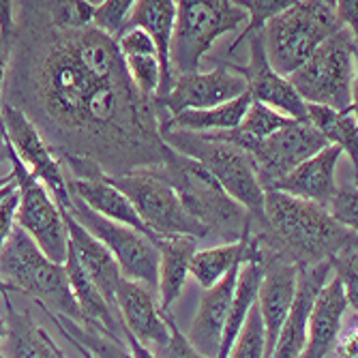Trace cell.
<instances>
[{"instance_id":"obj_1","label":"cell","mask_w":358,"mask_h":358,"mask_svg":"<svg viewBox=\"0 0 358 358\" xmlns=\"http://www.w3.org/2000/svg\"><path fill=\"white\" fill-rule=\"evenodd\" d=\"M35 35L22 45L24 101L30 106L24 114L52 138L50 148L69 166L71 178L164 164L170 148L159 134L157 103L127 78L116 41L92 26L67 30L50 22Z\"/></svg>"},{"instance_id":"obj_2","label":"cell","mask_w":358,"mask_h":358,"mask_svg":"<svg viewBox=\"0 0 358 358\" xmlns=\"http://www.w3.org/2000/svg\"><path fill=\"white\" fill-rule=\"evenodd\" d=\"M255 234L299 268L329 262L345 247L356 245V232L339 225L322 206L277 191H266L264 225Z\"/></svg>"},{"instance_id":"obj_3","label":"cell","mask_w":358,"mask_h":358,"mask_svg":"<svg viewBox=\"0 0 358 358\" xmlns=\"http://www.w3.org/2000/svg\"><path fill=\"white\" fill-rule=\"evenodd\" d=\"M155 168L176 191L187 215L204 227L208 238L238 243L247 232L255 230V221L251 215L238 206L193 159L182 157L170 148L168 159Z\"/></svg>"},{"instance_id":"obj_4","label":"cell","mask_w":358,"mask_h":358,"mask_svg":"<svg viewBox=\"0 0 358 358\" xmlns=\"http://www.w3.org/2000/svg\"><path fill=\"white\" fill-rule=\"evenodd\" d=\"M0 277L15 294H26L41 309L82 324L64 266L52 262L17 223L0 249Z\"/></svg>"},{"instance_id":"obj_5","label":"cell","mask_w":358,"mask_h":358,"mask_svg":"<svg viewBox=\"0 0 358 358\" xmlns=\"http://www.w3.org/2000/svg\"><path fill=\"white\" fill-rule=\"evenodd\" d=\"M337 30H341V24L335 15V3L292 0L289 7L268 20L259 32L268 64L279 76L289 78Z\"/></svg>"},{"instance_id":"obj_6","label":"cell","mask_w":358,"mask_h":358,"mask_svg":"<svg viewBox=\"0 0 358 358\" xmlns=\"http://www.w3.org/2000/svg\"><path fill=\"white\" fill-rule=\"evenodd\" d=\"M161 140L174 152L200 164L215 178V182L251 215L255 227L262 230L266 191L259 185L253 170V161L245 150L213 140L208 136H195L185 131H161Z\"/></svg>"},{"instance_id":"obj_7","label":"cell","mask_w":358,"mask_h":358,"mask_svg":"<svg viewBox=\"0 0 358 358\" xmlns=\"http://www.w3.org/2000/svg\"><path fill=\"white\" fill-rule=\"evenodd\" d=\"M356 37L341 28L287 82L307 106H324L337 112L356 110Z\"/></svg>"},{"instance_id":"obj_8","label":"cell","mask_w":358,"mask_h":358,"mask_svg":"<svg viewBox=\"0 0 358 358\" xmlns=\"http://www.w3.org/2000/svg\"><path fill=\"white\" fill-rule=\"evenodd\" d=\"M247 24V13L236 0H180L176 3L170 67L172 78L200 71V64L210 48L227 32Z\"/></svg>"},{"instance_id":"obj_9","label":"cell","mask_w":358,"mask_h":358,"mask_svg":"<svg viewBox=\"0 0 358 358\" xmlns=\"http://www.w3.org/2000/svg\"><path fill=\"white\" fill-rule=\"evenodd\" d=\"M106 178L127 195L142 223L159 241L168 236H191L195 241L208 238L206 230L187 215L176 191L164 180L155 166L136 168Z\"/></svg>"},{"instance_id":"obj_10","label":"cell","mask_w":358,"mask_h":358,"mask_svg":"<svg viewBox=\"0 0 358 358\" xmlns=\"http://www.w3.org/2000/svg\"><path fill=\"white\" fill-rule=\"evenodd\" d=\"M69 213L112 253L124 279L138 281L157 294L159 249L150 238H146L144 234L131 230V227H127L122 223H114L110 219L99 217L76 198H71Z\"/></svg>"},{"instance_id":"obj_11","label":"cell","mask_w":358,"mask_h":358,"mask_svg":"<svg viewBox=\"0 0 358 358\" xmlns=\"http://www.w3.org/2000/svg\"><path fill=\"white\" fill-rule=\"evenodd\" d=\"M11 168L20 195L15 223L52 262L64 264L69 251V236L60 206L52 198V193L22 166V161L13 155V150H11Z\"/></svg>"},{"instance_id":"obj_12","label":"cell","mask_w":358,"mask_h":358,"mask_svg":"<svg viewBox=\"0 0 358 358\" xmlns=\"http://www.w3.org/2000/svg\"><path fill=\"white\" fill-rule=\"evenodd\" d=\"M0 124H3L9 146L13 155L22 161V166L52 193L60 210L69 213L71 195L67 189V176L62 172L60 159L54 155L35 122L24 114L20 106L7 101L0 110Z\"/></svg>"},{"instance_id":"obj_13","label":"cell","mask_w":358,"mask_h":358,"mask_svg":"<svg viewBox=\"0 0 358 358\" xmlns=\"http://www.w3.org/2000/svg\"><path fill=\"white\" fill-rule=\"evenodd\" d=\"M327 146L329 142L307 120H292L264 142H257L249 150V157L259 185L264 191H271L275 182Z\"/></svg>"},{"instance_id":"obj_14","label":"cell","mask_w":358,"mask_h":358,"mask_svg":"<svg viewBox=\"0 0 358 358\" xmlns=\"http://www.w3.org/2000/svg\"><path fill=\"white\" fill-rule=\"evenodd\" d=\"M247 92L243 76H238L230 64H219L210 71H193L172 78L170 90L161 101H157L159 118H172L191 110H208L234 101Z\"/></svg>"},{"instance_id":"obj_15","label":"cell","mask_w":358,"mask_h":358,"mask_svg":"<svg viewBox=\"0 0 358 358\" xmlns=\"http://www.w3.org/2000/svg\"><path fill=\"white\" fill-rule=\"evenodd\" d=\"M230 67L238 76H243V80L247 84V94H249L251 101L268 106L287 118L305 120L307 103L296 94V90L292 88L287 78L279 76L268 64L262 32L251 35L249 62L247 64H230Z\"/></svg>"},{"instance_id":"obj_16","label":"cell","mask_w":358,"mask_h":358,"mask_svg":"<svg viewBox=\"0 0 358 358\" xmlns=\"http://www.w3.org/2000/svg\"><path fill=\"white\" fill-rule=\"evenodd\" d=\"M114 301L124 333H129L148 350H155L168 341L170 327L166 313H161L159 309V301L152 289L122 277L116 287Z\"/></svg>"},{"instance_id":"obj_17","label":"cell","mask_w":358,"mask_h":358,"mask_svg":"<svg viewBox=\"0 0 358 358\" xmlns=\"http://www.w3.org/2000/svg\"><path fill=\"white\" fill-rule=\"evenodd\" d=\"M341 157V148L329 144L327 148H322L320 152L303 161L299 168H294L279 182H275L271 191L327 208L337 191V168Z\"/></svg>"},{"instance_id":"obj_18","label":"cell","mask_w":358,"mask_h":358,"mask_svg":"<svg viewBox=\"0 0 358 358\" xmlns=\"http://www.w3.org/2000/svg\"><path fill=\"white\" fill-rule=\"evenodd\" d=\"M331 277V262H320L307 268H299L296 294L292 301L289 313L281 327L277 345L271 358H301L307 345V322L313 301L322 285Z\"/></svg>"},{"instance_id":"obj_19","label":"cell","mask_w":358,"mask_h":358,"mask_svg":"<svg viewBox=\"0 0 358 358\" xmlns=\"http://www.w3.org/2000/svg\"><path fill=\"white\" fill-rule=\"evenodd\" d=\"M350 305L339 279L331 273L313 301L307 322V345L301 358H329L343 331V317Z\"/></svg>"},{"instance_id":"obj_20","label":"cell","mask_w":358,"mask_h":358,"mask_svg":"<svg viewBox=\"0 0 358 358\" xmlns=\"http://www.w3.org/2000/svg\"><path fill=\"white\" fill-rule=\"evenodd\" d=\"M238 271L241 266L232 268L217 285L204 289L200 309L191 322L187 339L204 358H217L219 354L221 335H223V327L227 320V311H230V305H232Z\"/></svg>"},{"instance_id":"obj_21","label":"cell","mask_w":358,"mask_h":358,"mask_svg":"<svg viewBox=\"0 0 358 358\" xmlns=\"http://www.w3.org/2000/svg\"><path fill=\"white\" fill-rule=\"evenodd\" d=\"M64 225H67V236H69V251L76 255L82 271L90 277V281L101 292L106 303L116 313V287L122 279L116 259L112 253L96 241L82 223L76 221V217L67 210H62ZM118 315V313H116Z\"/></svg>"},{"instance_id":"obj_22","label":"cell","mask_w":358,"mask_h":358,"mask_svg":"<svg viewBox=\"0 0 358 358\" xmlns=\"http://www.w3.org/2000/svg\"><path fill=\"white\" fill-rule=\"evenodd\" d=\"M67 189H69L71 198L80 200L92 213H96L103 219H110L114 223H122L127 227H131V230L144 234L155 245H159V238L142 223V219L138 217L136 208L131 206V202L127 200V195L122 191H118L106 176H96V178H67Z\"/></svg>"},{"instance_id":"obj_23","label":"cell","mask_w":358,"mask_h":358,"mask_svg":"<svg viewBox=\"0 0 358 358\" xmlns=\"http://www.w3.org/2000/svg\"><path fill=\"white\" fill-rule=\"evenodd\" d=\"M174 15H176L174 0H138L124 24V28H142L155 43L159 64H161V88H159L155 103L164 99L172 84L170 41H172Z\"/></svg>"},{"instance_id":"obj_24","label":"cell","mask_w":358,"mask_h":358,"mask_svg":"<svg viewBox=\"0 0 358 358\" xmlns=\"http://www.w3.org/2000/svg\"><path fill=\"white\" fill-rule=\"evenodd\" d=\"M159 281H157V301L161 313H170V307L180 299L193 253L200 249V241L191 236H168L159 245Z\"/></svg>"},{"instance_id":"obj_25","label":"cell","mask_w":358,"mask_h":358,"mask_svg":"<svg viewBox=\"0 0 358 358\" xmlns=\"http://www.w3.org/2000/svg\"><path fill=\"white\" fill-rule=\"evenodd\" d=\"M251 99L249 94H241L234 101H227L217 108L208 110H191L182 112L172 118H159V134L161 131H185L195 136H208V134H223L236 129L249 108Z\"/></svg>"},{"instance_id":"obj_26","label":"cell","mask_w":358,"mask_h":358,"mask_svg":"<svg viewBox=\"0 0 358 358\" xmlns=\"http://www.w3.org/2000/svg\"><path fill=\"white\" fill-rule=\"evenodd\" d=\"M9 309V333L0 341L3 358H58V343L32 322L28 315L17 313L7 301Z\"/></svg>"},{"instance_id":"obj_27","label":"cell","mask_w":358,"mask_h":358,"mask_svg":"<svg viewBox=\"0 0 358 358\" xmlns=\"http://www.w3.org/2000/svg\"><path fill=\"white\" fill-rule=\"evenodd\" d=\"M255 230L247 232L238 243H223L206 249H198L191 257L189 275L200 283V287L208 289L217 285L232 268L241 266L245 259L247 243Z\"/></svg>"},{"instance_id":"obj_28","label":"cell","mask_w":358,"mask_h":358,"mask_svg":"<svg viewBox=\"0 0 358 358\" xmlns=\"http://www.w3.org/2000/svg\"><path fill=\"white\" fill-rule=\"evenodd\" d=\"M305 120L315 131L333 146H339L343 155L350 157L356 170L358 159V124H356V110L337 112L324 106H307Z\"/></svg>"},{"instance_id":"obj_29","label":"cell","mask_w":358,"mask_h":358,"mask_svg":"<svg viewBox=\"0 0 358 358\" xmlns=\"http://www.w3.org/2000/svg\"><path fill=\"white\" fill-rule=\"evenodd\" d=\"M41 311H45V309H41ZM45 315L54 322V327L58 329V333L64 339H71V341L84 345L94 358H134L127 348V343H124V339H120V337H114L106 331L82 327V324H78L73 320L60 317V315L50 313V311H45Z\"/></svg>"},{"instance_id":"obj_30","label":"cell","mask_w":358,"mask_h":358,"mask_svg":"<svg viewBox=\"0 0 358 358\" xmlns=\"http://www.w3.org/2000/svg\"><path fill=\"white\" fill-rule=\"evenodd\" d=\"M236 5L247 13V24H245L243 32L238 35V39L230 45V52L238 50V45L247 37L259 32L268 20H273L275 15L285 11L292 5V0H236Z\"/></svg>"},{"instance_id":"obj_31","label":"cell","mask_w":358,"mask_h":358,"mask_svg":"<svg viewBox=\"0 0 358 358\" xmlns=\"http://www.w3.org/2000/svg\"><path fill=\"white\" fill-rule=\"evenodd\" d=\"M45 20L56 28H88L92 24V3L88 0H67V3H39Z\"/></svg>"},{"instance_id":"obj_32","label":"cell","mask_w":358,"mask_h":358,"mask_svg":"<svg viewBox=\"0 0 358 358\" xmlns=\"http://www.w3.org/2000/svg\"><path fill=\"white\" fill-rule=\"evenodd\" d=\"M266 356V337H264V324L257 311V303L247 315V322L227 354V358H264Z\"/></svg>"},{"instance_id":"obj_33","label":"cell","mask_w":358,"mask_h":358,"mask_svg":"<svg viewBox=\"0 0 358 358\" xmlns=\"http://www.w3.org/2000/svg\"><path fill=\"white\" fill-rule=\"evenodd\" d=\"M134 0H103V3H92V28L103 32L110 39H118L122 32L127 17L134 9Z\"/></svg>"},{"instance_id":"obj_34","label":"cell","mask_w":358,"mask_h":358,"mask_svg":"<svg viewBox=\"0 0 358 358\" xmlns=\"http://www.w3.org/2000/svg\"><path fill=\"white\" fill-rule=\"evenodd\" d=\"M331 262V273L339 279L350 309H358V247L350 245L343 251H339L335 257L329 259Z\"/></svg>"},{"instance_id":"obj_35","label":"cell","mask_w":358,"mask_h":358,"mask_svg":"<svg viewBox=\"0 0 358 358\" xmlns=\"http://www.w3.org/2000/svg\"><path fill=\"white\" fill-rule=\"evenodd\" d=\"M327 210L339 225L348 227V230L356 232L358 227V189L356 180L348 185H337V191L327 204Z\"/></svg>"},{"instance_id":"obj_36","label":"cell","mask_w":358,"mask_h":358,"mask_svg":"<svg viewBox=\"0 0 358 358\" xmlns=\"http://www.w3.org/2000/svg\"><path fill=\"white\" fill-rule=\"evenodd\" d=\"M166 320H168V327H170V337L164 345L150 350L155 354V358H204L189 343L187 335L178 329V324L174 322V317L170 313H166Z\"/></svg>"},{"instance_id":"obj_37","label":"cell","mask_w":358,"mask_h":358,"mask_svg":"<svg viewBox=\"0 0 358 358\" xmlns=\"http://www.w3.org/2000/svg\"><path fill=\"white\" fill-rule=\"evenodd\" d=\"M17 204H20V195L17 189L0 202V249L9 241L13 227H15V215H17Z\"/></svg>"},{"instance_id":"obj_38","label":"cell","mask_w":358,"mask_h":358,"mask_svg":"<svg viewBox=\"0 0 358 358\" xmlns=\"http://www.w3.org/2000/svg\"><path fill=\"white\" fill-rule=\"evenodd\" d=\"M335 15L341 24V28L350 30L354 37H358V7L352 0H339L335 3Z\"/></svg>"},{"instance_id":"obj_39","label":"cell","mask_w":358,"mask_h":358,"mask_svg":"<svg viewBox=\"0 0 358 358\" xmlns=\"http://www.w3.org/2000/svg\"><path fill=\"white\" fill-rule=\"evenodd\" d=\"M356 341H358V335H356V327L352 331H348L345 335L341 333L335 348H333V356L335 358H358V350H356Z\"/></svg>"},{"instance_id":"obj_40","label":"cell","mask_w":358,"mask_h":358,"mask_svg":"<svg viewBox=\"0 0 358 358\" xmlns=\"http://www.w3.org/2000/svg\"><path fill=\"white\" fill-rule=\"evenodd\" d=\"M0 35L15 39V5L0 0Z\"/></svg>"},{"instance_id":"obj_41","label":"cell","mask_w":358,"mask_h":358,"mask_svg":"<svg viewBox=\"0 0 358 358\" xmlns=\"http://www.w3.org/2000/svg\"><path fill=\"white\" fill-rule=\"evenodd\" d=\"M13 43H15V39H7L0 35V92H3V88L7 84L9 67L13 60Z\"/></svg>"},{"instance_id":"obj_42","label":"cell","mask_w":358,"mask_h":358,"mask_svg":"<svg viewBox=\"0 0 358 358\" xmlns=\"http://www.w3.org/2000/svg\"><path fill=\"white\" fill-rule=\"evenodd\" d=\"M13 172L11 168V146L5 136V129L0 124V176H9Z\"/></svg>"},{"instance_id":"obj_43","label":"cell","mask_w":358,"mask_h":358,"mask_svg":"<svg viewBox=\"0 0 358 358\" xmlns=\"http://www.w3.org/2000/svg\"><path fill=\"white\" fill-rule=\"evenodd\" d=\"M122 339H124V343H127V348H129V352H131L134 358H155V354L146 345H142L140 341H136L131 335L124 333V331H122Z\"/></svg>"},{"instance_id":"obj_44","label":"cell","mask_w":358,"mask_h":358,"mask_svg":"<svg viewBox=\"0 0 358 358\" xmlns=\"http://www.w3.org/2000/svg\"><path fill=\"white\" fill-rule=\"evenodd\" d=\"M11 294H15L13 287H11L3 277H0V296H5V299H7V296H11Z\"/></svg>"},{"instance_id":"obj_45","label":"cell","mask_w":358,"mask_h":358,"mask_svg":"<svg viewBox=\"0 0 358 358\" xmlns=\"http://www.w3.org/2000/svg\"><path fill=\"white\" fill-rule=\"evenodd\" d=\"M7 333H9V327H7V320L0 315V341H3L5 337H7Z\"/></svg>"},{"instance_id":"obj_46","label":"cell","mask_w":358,"mask_h":358,"mask_svg":"<svg viewBox=\"0 0 358 358\" xmlns=\"http://www.w3.org/2000/svg\"><path fill=\"white\" fill-rule=\"evenodd\" d=\"M11 180H13V172H11L9 176H0V187L7 185V182H11Z\"/></svg>"},{"instance_id":"obj_47","label":"cell","mask_w":358,"mask_h":358,"mask_svg":"<svg viewBox=\"0 0 358 358\" xmlns=\"http://www.w3.org/2000/svg\"><path fill=\"white\" fill-rule=\"evenodd\" d=\"M3 103H5V101H3V92H0V110H3Z\"/></svg>"},{"instance_id":"obj_48","label":"cell","mask_w":358,"mask_h":358,"mask_svg":"<svg viewBox=\"0 0 358 358\" xmlns=\"http://www.w3.org/2000/svg\"><path fill=\"white\" fill-rule=\"evenodd\" d=\"M58 358H67V356L62 354V350H58Z\"/></svg>"},{"instance_id":"obj_49","label":"cell","mask_w":358,"mask_h":358,"mask_svg":"<svg viewBox=\"0 0 358 358\" xmlns=\"http://www.w3.org/2000/svg\"><path fill=\"white\" fill-rule=\"evenodd\" d=\"M0 358H3V356H0Z\"/></svg>"}]
</instances>
